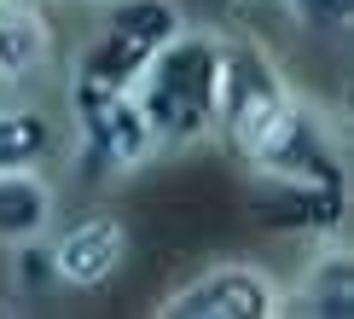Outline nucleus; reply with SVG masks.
Here are the masks:
<instances>
[{
	"mask_svg": "<svg viewBox=\"0 0 354 319\" xmlns=\"http://www.w3.org/2000/svg\"><path fill=\"white\" fill-rule=\"evenodd\" d=\"M221 52H227V29L186 23L140 76L134 99H140L145 122H151L157 157H180V151L209 145L215 99H221Z\"/></svg>",
	"mask_w": 354,
	"mask_h": 319,
	"instance_id": "obj_1",
	"label": "nucleus"
},
{
	"mask_svg": "<svg viewBox=\"0 0 354 319\" xmlns=\"http://www.w3.org/2000/svg\"><path fill=\"white\" fill-rule=\"evenodd\" d=\"M297 81L285 76V64L273 58L268 41L256 35H227L221 52V99H215V145L232 157L239 168H250L268 139L279 134V122L297 105Z\"/></svg>",
	"mask_w": 354,
	"mask_h": 319,
	"instance_id": "obj_2",
	"label": "nucleus"
},
{
	"mask_svg": "<svg viewBox=\"0 0 354 319\" xmlns=\"http://www.w3.org/2000/svg\"><path fill=\"white\" fill-rule=\"evenodd\" d=\"M70 99V128H64V157L82 186H116L128 174L157 163V139L134 93L93 87L76 76H58Z\"/></svg>",
	"mask_w": 354,
	"mask_h": 319,
	"instance_id": "obj_3",
	"label": "nucleus"
},
{
	"mask_svg": "<svg viewBox=\"0 0 354 319\" xmlns=\"http://www.w3.org/2000/svg\"><path fill=\"white\" fill-rule=\"evenodd\" d=\"M186 23H192V12L180 0H99V18L82 35V47H76L64 76L134 93L140 76L151 70V58L163 52Z\"/></svg>",
	"mask_w": 354,
	"mask_h": 319,
	"instance_id": "obj_4",
	"label": "nucleus"
},
{
	"mask_svg": "<svg viewBox=\"0 0 354 319\" xmlns=\"http://www.w3.org/2000/svg\"><path fill=\"white\" fill-rule=\"evenodd\" d=\"M169 319H285V279L261 261H209L157 302Z\"/></svg>",
	"mask_w": 354,
	"mask_h": 319,
	"instance_id": "obj_5",
	"label": "nucleus"
},
{
	"mask_svg": "<svg viewBox=\"0 0 354 319\" xmlns=\"http://www.w3.org/2000/svg\"><path fill=\"white\" fill-rule=\"evenodd\" d=\"M250 174L261 180H297V186H326V192H348V157L343 134L314 99H297L290 116L279 122V134L268 139V151L250 163Z\"/></svg>",
	"mask_w": 354,
	"mask_h": 319,
	"instance_id": "obj_6",
	"label": "nucleus"
},
{
	"mask_svg": "<svg viewBox=\"0 0 354 319\" xmlns=\"http://www.w3.org/2000/svg\"><path fill=\"white\" fill-rule=\"evenodd\" d=\"M47 267H53V290L58 296H93L105 290L128 261V221L111 209H87L70 221H53L47 238Z\"/></svg>",
	"mask_w": 354,
	"mask_h": 319,
	"instance_id": "obj_7",
	"label": "nucleus"
},
{
	"mask_svg": "<svg viewBox=\"0 0 354 319\" xmlns=\"http://www.w3.org/2000/svg\"><path fill=\"white\" fill-rule=\"evenodd\" d=\"M64 76V41L41 0H0V93H41Z\"/></svg>",
	"mask_w": 354,
	"mask_h": 319,
	"instance_id": "obj_8",
	"label": "nucleus"
},
{
	"mask_svg": "<svg viewBox=\"0 0 354 319\" xmlns=\"http://www.w3.org/2000/svg\"><path fill=\"white\" fill-rule=\"evenodd\" d=\"M256 192H250V215H256L268 232H285V238H331L348 221V192H326V186H297V180H261L250 174Z\"/></svg>",
	"mask_w": 354,
	"mask_h": 319,
	"instance_id": "obj_9",
	"label": "nucleus"
},
{
	"mask_svg": "<svg viewBox=\"0 0 354 319\" xmlns=\"http://www.w3.org/2000/svg\"><path fill=\"white\" fill-rule=\"evenodd\" d=\"M285 313H308V319H348L354 313V255H348L343 232L314 238L297 279L285 284Z\"/></svg>",
	"mask_w": 354,
	"mask_h": 319,
	"instance_id": "obj_10",
	"label": "nucleus"
},
{
	"mask_svg": "<svg viewBox=\"0 0 354 319\" xmlns=\"http://www.w3.org/2000/svg\"><path fill=\"white\" fill-rule=\"evenodd\" d=\"M64 157V122L35 93L0 99V168H53Z\"/></svg>",
	"mask_w": 354,
	"mask_h": 319,
	"instance_id": "obj_11",
	"label": "nucleus"
},
{
	"mask_svg": "<svg viewBox=\"0 0 354 319\" xmlns=\"http://www.w3.org/2000/svg\"><path fill=\"white\" fill-rule=\"evenodd\" d=\"M58 221V180L47 168H0V250L47 238Z\"/></svg>",
	"mask_w": 354,
	"mask_h": 319,
	"instance_id": "obj_12",
	"label": "nucleus"
},
{
	"mask_svg": "<svg viewBox=\"0 0 354 319\" xmlns=\"http://www.w3.org/2000/svg\"><path fill=\"white\" fill-rule=\"evenodd\" d=\"M285 12L302 35L331 41V47L348 41V29H354V0H285Z\"/></svg>",
	"mask_w": 354,
	"mask_h": 319,
	"instance_id": "obj_13",
	"label": "nucleus"
},
{
	"mask_svg": "<svg viewBox=\"0 0 354 319\" xmlns=\"http://www.w3.org/2000/svg\"><path fill=\"white\" fill-rule=\"evenodd\" d=\"M12 267H6V279L18 296H41V290H53V267H47V250H41V238H29V244H12Z\"/></svg>",
	"mask_w": 354,
	"mask_h": 319,
	"instance_id": "obj_14",
	"label": "nucleus"
},
{
	"mask_svg": "<svg viewBox=\"0 0 354 319\" xmlns=\"http://www.w3.org/2000/svg\"><path fill=\"white\" fill-rule=\"evenodd\" d=\"M215 6H227V12H239V18H244V12H256L261 0H215Z\"/></svg>",
	"mask_w": 354,
	"mask_h": 319,
	"instance_id": "obj_15",
	"label": "nucleus"
},
{
	"mask_svg": "<svg viewBox=\"0 0 354 319\" xmlns=\"http://www.w3.org/2000/svg\"><path fill=\"white\" fill-rule=\"evenodd\" d=\"M93 6H99V0H93Z\"/></svg>",
	"mask_w": 354,
	"mask_h": 319,
	"instance_id": "obj_16",
	"label": "nucleus"
}]
</instances>
